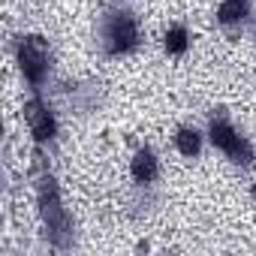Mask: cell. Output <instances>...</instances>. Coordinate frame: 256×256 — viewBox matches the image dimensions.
<instances>
[{
	"label": "cell",
	"instance_id": "4",
	"mask_svg": "<svg viewBox=\"0 0 256 256\" xmlns=\"http://www.w3.org/2000/svg\"><path fill=\"white\" fill-rule=\"evenodd\" d=\"M133 178L139 184H148V181L157 178V160H154L151 151H139L136 154V160H133Z\"/></svg>",
	"mask_w": 256,
	"mask_h": 256
},
{
	"label": "cell",
	"instance_id": "7",
	"mask_svg": "<svg viewBox=\"0 0 256 256\" xmlns=\"http://www.w3.org/2000/svg\"><path fill=\"white\" fill-rule=\"evenodd\" d=\"M175 142H178V151L181 154H187V157L199 154V136H196V130H178Z\"/></svg>",
	"mask_w": 256,
	"mask_h": 256
},
{
	"label": "cell",
	"instance_id": "9",
	"mask_svg": "<svg viewBox=\"0 0 256 256\" xmlns=\"http://www.w3.org/2000/svg\"><path fill=\"white\" fill-rule=\"evenodd\" d=\"M253 193H256V190H253Z\"/></svg>",
	"mask_w": 256,
	"mask_h": 256
},
{
	"label": "cell",
	"instance_id": "1",
	"mask_svg": "<svg viewBox=\"0 0 256 256\" xmlns=\"http://www.w3.org/2000/svg\"><path fill=\"white\" fill-rule=\"evenodd\" d=\"M24 118H28V124L34 126V136H36L40 142H46V139L54 136V120L48 118V112H46L36 100H30V102L24 106Z\"/></svg>",
	"mask_w": 256,
	"mask_h": 256
},
{
	"label": "cell",
	"instance_id": "5",
	"mask_svg": "<svg viewBox=\"0 0 256 256\" xmlns=\"http://www.w3.org/2000/svg\"><path fill=\"white\" fill-rule=\"evenodd\" d=\"M211 142H214L220 151H226V154H232V151L241 145V139L232 133V126H226V124H214V126H211Z\"/></svg>",
	"mask_w": 256,
	"mask_h": 256
},
{
	"label": "cell",
	"instance_id": "3",
	"mask_svg": "<svg viewBox=\"0 0 256 256\" xmlns=\"http://www.w3.org/2000/svg\"><path fill=\"white\" fill-rule=\"evenodd\" d=\"M40 48H42L40 42H28V46H22V52H18L22 70H24V76H28L30 82H40V78H42V52H40Z\"/></svg>",
	"mask_w": 256,
	"mask_h": 256
},
{
	"label": "cell",
	"instance_id": "6",
	"mask_svg": "<svg viewBox=\"0 0 256 256\" xmlns=\"http://www.w3.org/2000/svg\"><path fill=\"white\" fill-rule=\"evenodd\" d=\"M244 12H247V4H244V0H223L220 10H217V18H220L223 24H232V22H238Z\"/></svg>",
	"mask_w": 256,
	"mask_h": 256
},
{
	"label": "cell",
	"instance_id": "2",
	"mask_svg": "<svg viewBox=\"0 0 256 256\" xmlns=\"http://www.w3.org/2000/svg\"><path fill=\"white\" fill-rule=\"evenodd\" d=\"M108 52L112 54H120V52H130L133 42H136V24L130 18H120L112 24V36H108Z\"/></svg>",
	"mask_w": 256,
	"mask_h": 256
},
{
	"label": "cell",
	"instance_id": "8",
	"mask_svg": "<svg viewBox=\"0 0 256 256\" xmlns=\"http://www.w3.org/2000/svg\"><path fill=\"white\" fill-rule=\"evenodd\" d=\"M184 48H187V30L184 28H172L166 34V52L169 54H181Z\"/></svg>",
	"mask_w": 256,
	"mask_h": 256
}]
</instances>
